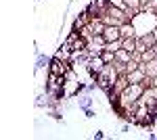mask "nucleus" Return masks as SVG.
Masks as SVG:
<instances>
[{"label":"nucleus","mask_w":157,"mask_h":140,"mask_svg":"<svg viewBox=\"0 0 157 140\" xmlns=\"http://www.w3.org/2000/svg\"><path fill=\"white\" fill-rule=\"evenodd\" d=\"M105 48L115 52V50H120V48H121V40H115V42H107V44H105Z\"/></svg>","instance_id":"obj_14"},{"label":"nucleus","mask_w":157,"mask_h":140,"mask_svg":"<svg viewBox=\"0 0 157 140\" xmlns=\"http://www.w3.org/2000/svg\"><path fill=\"white\" fill-rule=\"evenodd\" d=\"M132 36H138V32H136L132 21H128V23L121 25V38H132Z\"/></svg>","instance_id":"obj_8"},{"label":"nucleus","mask_w":157,"mask_h":140,"mask_svg":"<svg viewBox=\"0 0 157 140\" xmlns=\"http://www.w3.org/2000/svg\"><path fill=\"white\" fill-rule=\"evenodd\" d=\"M124 4H126V9H132L136 13H140V9H143L140 0H124Z\"/></svg>","instance_id":"obj_12"},{"label":"nucleus","mask_w":157,"mask_h":140,"mask_svg":"<svg viewBox=\"0 0 157 140\" xmlns=\"http://www.w3.org/2000/svg\"><path fill=\"white\" fill-rule=\"evenodd\" d=\"M147 2H149V0H140V4H143V6H145ZM140 11H143V9H140Z\"/></svg>","instance_id":"obj_17"},{"label":"nucleus","mask_w":157,"mask_h":140,"mask_svg":"<svg viewBox=\"0 0 157 140\" xmlns=\"http://www.w3.org/2000/svg\"><path fill=\"white\" fill-rule=\"evenodd\" d=\"M82 111H84V117H86V119H92V117L97 115V113L92 111V107H88V109H82Z\"/></svg>","instance_id":"obj_15"},{"label":"nucleus","mask_w":157,"mask_h":140,"mask_svg":"<svg viewBox=\"0 0 157 140\" xmlns=\"http://www.w3.org/2000/svg\"><path fill=\"white\" fill-rule=\"evenodd\" d=\"M145 78H147V73L143 71V67H138L132 73H128V82L130 84H140V82H145Z\"/></svg>","instance_id":"obj_7"},{"label":"nucleus","mask_w":157,"mask_h":140,"mask_svg":"<svg viewBox=\"0 0 157 140\" xmlns=\"http://www.w3.org/2000/svg\"><path fill=\"white\" fill-rule=\"evenodd\" d=\"M101 57H103V61H105V63H113V61H115V52H113V50H107V48H105Z\"/></svg>","instance_id":"obj_13"},{"label":"nucleus","mask_w":157,"mask_h":140,"mask_svg":"<svg viewBox=\"0 0 157 140\" xmlns=\"http://www.w3.org/2000/svg\"><path fill=\"white\" fill-rule=\"evenodd\" d=\"M115 61H120V63H130V61H132V52L126 50V48H120V50H115Z\"/></svg>","instance_id":"obj_9"},{"label":"nucleus","mask_w":157,"mask_h":140,"mask_svg":"<svg viewBox=\"0 0 157 140\" xmlns=\"http://www.w3.org/2000/svg\"><path fill=\"white\" fill-rule=\"evenodd\" d=\"M75 105L80 107V109H88V107L94 105V98L90 96V92H84V94H80V96H75Z\"/></svg>","instance_id":"obj_4"},{"label":"nucleus","mask_w":157,"mask_h":140,"mask_svg":"<svg viewBox=\"0 0 157 140\" xmlns=\"http://www.w3.org/2000/svg\"><path fill=\"white\" fill-rule=\"evenodd\" d=\"M101 19L105 21V25H120V27H121L124 23H128V21H132L126 9H121V6H115V4H111V2H109L107 11L101 15Z\"/></svg>","instance_id":"obj_1"},{"label":"nucleus","mask_w":157,"mask_h":140,"mask_svg":"<svg viewBox=\"0 0 157 140\" xmlns=\"http://www.w3.org/2000/svg\"><path fill=\"white\" fill-rule=\"evenodd\" d=\"M121 48H126V50H130V52H136V36L132 38H121Z\"/></svg>","instance_id":"obj_10"},{"label":"nucleus","mask_w":157,"mask_h":140,"mask_svg":"<svg viewBox=\"0 0 157 140\" xmlns=\"http://www.w3.org/2000/svg\"><path fill=\"white\" fill-rule=\"evenodd\" d=\"M48 71L55 73V75H69L73 71L71 61H63L59 57H52V61H50V65H48Z\"/></svg>","instance_id":"obj_2"},{"label":"nucleus","mask_w":157,"mask_h":140,"mask_svg":"<svg viewBox=\"0 0 157 140\" xmlns=\"http://www.w3.org/2000/svg\"><path fill=\"white\" fill-rule=\"evenodd\" d=\"M155 140H157V134H155Z\"/></svg>","instance_id":"obj_18"},{"label":"nucleus","mask_w":157,"mask_h":140,"mask_svg":"<svg viewBox=\"0 0 157 140\" xmlns=\"http://www.w3.org/2000/svg\"><path fill=\"white\" fill-rule=\"evenodd\" d=\"M140 67L147 73V78H157V59L149 61V63H140Z\"/></svg>","instance_id":"obj_5"},{"label":"nucleus","mask_w":157,"mask_h":140,"mask_svg":"<svg viewBox=\"0 0 157 140\" xmlns=\"http://www.w3.org/2000/svg\"><path fill=\"white\" fill-rule=\"evenodd\" d=\"M50 61H52V57H48V55H42V52H38L36 55V71H40V69H48V65H50Z\"/></svg>","instance_id":"obj_6"},{"label":"nucleus","mask_w":157,"mask_h":140,"mask_svg":"<svg viewBox=\"0 0 157 140\" xmlns=\"http://www.w3.org/2000/svg\"><path fill=\"white\" fill-rule=\"evenodd\" d=\"M103 38H105V42L121 40V27H120V25H107L105 32H103Z\"/></svg>","instance_id":"obj_3"},{"label":"nucleus","mask_w":157,"mask_h":140,"mask_svg":"<svg viewBox=\"0 0 157 140\" xmlns=\"http://www.w3.org/2000/svg\"><path fill=\"white\" fill-rule=\"evenodd\" d=\"M92 138H94V140H103V138H105V132H101V130H97V132L92 134Z\"/></svg>","instance_id":"obj_16"},{"label":"nucleus","mask_w":157,"mask_h":140,"mask_svg":"<svg viewBox=\"0 0 157 140\" xmlns=\"http://www.w3.org/2000/svg\"><path fill=\"white\" fill-rule=\"evenodd\" d=\"M55 57L63 59V61H71V48L65 46V44H61V48L57 50V52H55Z\"/></svg>","instance_id":"obj_11"}]
</instances>
